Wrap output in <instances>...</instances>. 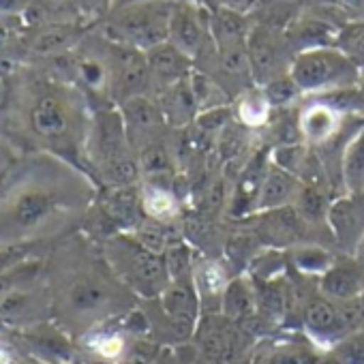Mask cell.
Masks as SVG:
<instances>
[{"mask_svg": "<svg viewBox=\"0 0 364 364\" xmlns=\"http://www.w3.org/2000/svg\"><path fill=\"white\" fill-rule=\"evenodd\" d=\"M86 154L107 187H135L141 169L129 144L120 109H97L86 135Z\"/></svg>", "mask_w": 364, "mask_h": 364, "instance_id": "1", "label": "cell"}, {"mask_svg": "<svg viewBox=\"0 0 364 364\" xmlns=\"http://www.w3.org/2000/svg\"><path fill=\"white\" fill-rule=\"evenodd\" d=\"M176 5L178 0H127L114 9L105 33L112 43L148 52L169 39Z\"/></svg>", "mask_w": 364, "mask_h": 364, "instance_id": "2", "label": "cell"}, {"mask_svg": "<svg viewBox=\"0 0 364 364\" xmlns=\"http://www.w3.org/2000/svg\"><path fill=\"white\" fill-rule=\"evenodd\" d=\"M289 77L302 95H328L358 86L360 69H355L334 46L311 48L294 54Z\"/></svg>", "mask_w": 364, "mask_h": 364, "instance_id": "3", "label": "cell"}, {"mask_svg": "<svg viewBox=\"0 0 364 364\" xmlns=\"http://www.w3.org/2000/svg\"><path fill=\"white\" fill-rule=\"evenodd\" d=\"M28 127L35 137L67 150L77 131V109L71 95L60 86H48L28 107Z\"/></svg>", "mask_w": 364, "mask_h": 364, "instance_id": "4", "label": "cell"}, {"mask_svg": "<svg viewBox=\"0 0 364 364\" xmlns=\"http://www.w3.org/2000/svg\"><path fill=\"white\" fill-rule=\"evenodd\" d=\"M114 255H120L122 274L127 277L129 285H133L144 296H161L169 281L165 257L144 249L133 236L124 234L116 238L109 247Z\"/></svg>", "mask_w": 364, "mask_h": 364, "instance_id": "5", "label": "cell"}, {"mask_svg": "<svg viewBox=\"0 0 364 364\" xmlns=\"http://www.w3.org/2000/svg\"><path fill=\"white\" fill-rule=\"evenodd\" d=\"M198 347L210 364H238L245 353V334L240 323L223 313L204 317L196 328Z\"/></svg>", "mask_w": 364, "mask_h": 364, "instance_id": "6", "label": "cell"}, {"mask_svg": "<svg viewBox=\"0 0 364 364\" xmlns=\"http://www.w3.org/2000/svg\"><path fill=\"white\" fill-rule=\"evenodd\" d=\"M109 73H112V95L118 101V105L131 97L146 95L152 82L146 52L120 43H112Z\"/></svg>", "mask_w": 364, "mask_h": 364, "instance_id": "7", "label": "cell"}, {"mask_svg": "<svg viewBox=\"0 0 364 364\" xmlns=\"http://www.w3.org/2000/svg\"><path fill=\"white\" fill-rule=\"evenodd\" d=\"M289 41L287 37H277L274 31L259 26L251 28L249 41H247V54L253 71V80L257 86H266L268 82L287 75L289 65H285V50Z\"/></svg>", "mask_w": 364, "mask_h": 364, "instance_id": "8", "label": "cell"}, {"mask_svg": "<svg viewBox=\"0 0 364 364\" xmlns=\"http://www.w3.org/2000/svg\"><path fill=\"white\" fill-rule=\"evenodd\" d=\"M118 109L127 129L129 144L135 154L141 148L154 141H161V131L167 122L156 101H152L148 95H139V97H131L122 101Z\"/></svg>", "mask_w": 364, "mask_h": 364, "instance_id": "9", "label": "cell"}, {"mask_svg": "<svg viewBox=\"0 0 364 364\" xmlns=\"http://www.w3.org/2000/svg\"><path fill=\"white\" fill-rule=\"evenodd\" d=\"M169 43L185 52L189 58H200L208 43H213L210 35V14L202 11L200 7L178 0V5L171 16L169 24Z\"/></svg>", "mask_w": 364, "mask_h": 364, "instance_id": "10", "label": "cell"}, {"mask_svg": "<svg viewBox=\"0 0 364 364\" xmlns=\"http://www.w3.org/2000/svg\"><path fill=\"white\" fill-rule=\"evenodd\" d=\"M326 225L332 232L336 245L347 255H355L364 240V196L345 193L332 200Z\"/></svg>", "mask_w": 364, "mask_h": 364, "instance_id": "11", "label": "cell"}, {"mask_svg": "<svg viewBox=\"0 0 364 364\" xmlns=\"http://www.w3.org/2000/svg\"><path fill=\"white\" fill-rule=\"evenodd\" d=\"M159 298H161L163 313L171 323L173 334L180 338L191 336L200 323V300H202L196 281L169 283Z\"/></svg>", "mask_w": 364, "mask_h": 364, "instance_id": "12", "label": "cell"}, {"mask_svg": "<svg viewBox=\"0 0 364 364\" xmlns=\"http://www.w3.org/2000/svg\"><path fill=\"white\" fill-rule=\"evenodd\" d=\"M60 210L56 191L43 187H31L16 196L11 204V228L20 234H33L43 228Z\"/></svg>", "mask_w": 364, "mask_h": 364, "instance_id": "13", "label": "cell"}, {"mask_svg": "<svg viewBox=\"0 0 364 364\" xmlns=\"http://www.w3.org/2000/svg\"><path fill=\"white\" fill-rule=\"evenodd\" d=\"M257 238L259 242H268L270 247H298L306 242L309 236V223L304 217L298 213L294 204L268 210V213H257Z\"/></svg>", "mask_w": 364, "mask_h": 364, "instance_id": "14", "label": "cell"}, {"mask_svg": "<svg viewBox=\"0 0 364 364\" xmlns=\"http://www.w3.org/2000/svg\"><path fill=\"white\" fill-rule=\"evenodd\" d=\"M101 221L107 223L109 232L133 234L146 219L141 208L139 187H107L101 198Z\"/></svg>", "mask_w": 364, "mask_h": 364, "instance_id": "15", "label": "cell"}, {"mask_svg": "<svg viewBox=\"0 0 364 364\" xmlns=\"http://www.w3.org/2000/svg\"><path fill=\"white\" fill-rule=\"evenodd\" d=\"M302 321L313 341L330 345V347H334L338 341H343L349 334L345 328L338 302H334L330 298H321V296L311 298L304 304Z\"/></svg>", "mask_w": 364, "mask_h": 364, "instance_id": "16", "label": "cell"}, {"mask_svg": "<svg viewBox=\"0 0 364 364\" xmlns=\"http://www.w3.org/2000/svg\"><path fill=\"white\" fill-rule=\"evenodd\" d=\"M22 341L26 343L31 355H35L41 364H56V362H73V343L69 336L54 323H33L24 328Z\"/></svg>", "mask_w": 364, "mask_h": 364, "instance_id": "17", "label": "cell"}, {"mask_svg": "<svg viewBox=\"0 0 364 364\" xmlns=\"http://www.w3.org/2000/svg\"><path fill=\"white\" fill-rule=\"evenodd\" d=\"M146 60L152 82H156L163 90L178 82H185L196 69V60L169 41L150 48L146 52Z\"/></svg>", "mask_w": 364, "mask_h": 364, "instance_id": "18", "label": "cell"}, {"mask_svg": "<svg viewBox=\"0 0 364 364\" xmlns=\"http://www.w3.org/2000/svg\"><path fill=\"white\" fill-rule=\"evenodd\" d=\"M349 259L334 262L326 274L319 277V289L326 298L334 302L355 300L364 291V259Z\"/></svg>", "mask_w": 364, "mask_h": 364, "instance_id": "19", "label": "cell"}, {"mask_svg": "<svg viewBox=\"0 0 364 364\" xmlns=\"http://www.w3.org/2000/svg\"><path fill=\"white\" fill-rule=\"evenodd\" d=\"M300 185L302 182L294 173L268 161V167L262 176V185L257 191L255 213H268V210H277V208L294 204V198Z\"/></svg>", "mask_w": 364, "mask_h": 364, "instance_id": "20", "label": "cell"}, {"mask_svg": "<svg viewBox=\"0 0 364 364\" xmlns=\"http://www.w3.org/2000/svg\"><path fill=\"white\" fill-rule=\"evenodd\" d=\"M298 127L304 141H309L311 146H326L338 133L341 114L317 99L298 114Z\"/></svg>", "mask_w": 364, "mask_h": 364, "instance_id": "21", "label": "cell"}, {"mask_svg": "<svg viewBox=\"0 0 364 364\" xmlns=\"http://www.w3.org/2000/svg\"><path fill=\"white\" fill-rule=\"evenodd\" d=\"M210 35L215 50H234L247 48L251 28L240 11L232 7H221L210 14Z\"/></svg>", "mask_w": 364, "mask_h": 364, "instance_id": "22", "label": "cell"}, {"mask_svg": "<svg viewBox=\"0 0 364 364\" xmlns=\"http://www.w3.org/2000/svg\"><path fill=\"white\" fill-rule=\"evenodd\" d=\"M156 103L165 116V122L171 127H187L200 114V107L196 103L191 86H189V77L185 82H178V84L161 90V97Z\"/></svg>", "mask_w": 364, "mask_h": 364, "instance_id": "23", "label": "cell"}, {"mask_svg": "<svg viewBox=\"0 0 364 364\" xmlns=\"http://www.w3.org/2000/svg\"><path fill=\"white\" fill-rule=\"evenodd\" d=\"M341 182L345 193L364 196V124L343 146Z\"/></svg>", "mask_w": 364, "mask_h": 364, "instance_id": "24", "label": "cell"}, {"mask_svg": "<svg viewBox=\"0 0 364 364\" xmlns=\"http://www.w3.org/2000/svg\"><path fill=\"white\" fill-rule=\"evenodd\" d=\"M259 311L257 306V289L251 285L249 279H232L221 296V313L236 321L242 323L251 317H255V313Z\"/></svg>", "mask_w": 364, "mask_h": 364, "instance_id": "25", "label": "cell"}, {"mask_svg": "<svg viewBox=\"0 0 364 364\" xmlns=\"http://www.w3.org/2000/svg\"><path fill=\"white\" fill-rule=\"evenodd\" d=\"M67 304L77 315H92L109 304V289L99 279H77L67 289Z\"/></svg>", "mask_w": 364, "mask_h": 364, "instance_id": "26", "label": "cell"}, {"mask_svg": "<svg viewBox=\"0 0 364 364\" xmlns=\"http://www.w3.org/2000/svg\"><path fill=\"white\" fill-rule=\"evenodd\" d=\"M141 196V208L148 219L161 221V223H171V219L178 215V198L173 189L165 187L163 182L148 180L139 187Z\"/></svg>", "mask_w": 364, "mask_h": 364, "instance_id": "27", "label": "cell"}, {"mask_svg": "<svg viewBox=\"0 0 364 364\" xmlns=\"http://www.w3.org/2000/svg\"><path fill=\"white\" fill-rule=\"evenodd\" d=\"M330 204L332 202L328 200V193L317 185H309V182H302L294 198V206L298 208V213L304 217L309 225L326 223Z\"/></svg>", "mask_w": 364, "mask_h": 364, "instance_id": "28", "label": "cell"}, {"mask_svg": "<svg viewBox=\"0 0 364 364\" xmlns=\"http://www.w3.org/2000/svg\"><path fill=\"white\" fill-rule=\"evenodd\" d=\"M270 112H272V105L259 86H253L238 97L236 116H238V122L245 124L247 129H253V127L268 122Z\"/></svg>", "mask_w": 364, "mask_h": 364, "instance_id": "29", "label": "cell"}, {"mask_svg": "<svg viewBox=\"0 0 364 364\" xmlns=\"http://www.w3.org/2000/svg\"><path fill=\"white\" fill-rule=\"evenodd\" d=\"M334 48L355 67L364 69V20L347 22L343 28L336 31Z\"/></svg>", "mask_w": 364, "mask_h": 364, "instance_id": "30", "label": "cell"}, {"mask_svg": "<svg viewBox=\"0 0 364 364\" xmlns=\"http://www.w3.org/2000/svg\"><path fill=\"white\" fill-rule=\"evenodd\" d=\"M165 266L171 283L178 281H193L196 277V264H193V249L187 240H176L165 251Z\"/></svg>", "mask_w": 364, "mask_h": 364, "instance_id": "31", "label": "cell"}, {"mask_svg": "<svg viewBox=\"0 0 364 364\" xmlns=\"http://www.w3.org/2000/svg\"><path fill=\"white\" fill-rule=\"evenodd\" d=\"M75 75L77 80L95 92H103L105 88L112 90V73L109 63H103L95 56H82L75 60Z\"/></svg>", "mask_w": 364, "mask_h": 364, "instance_id": "32", "label": "cell"}, {"mask_svg": "<svg viewBox=\"0 0 364 364\" xmlns=\"http://www.w3.org/2000/svg\"><path fill=\"white\" fill-rule=\"evenodd\" d=\"M291 262L294 266L304 272V274H315V277H321L328 272V268L334 264L332 255L317 247V245H298L291 249Z\"/></svg>", "mask_w": 364, "mask_h": 364, "instance_id": "33", "label": "cell"}, {"mask_svg": "<svg viewBox=\"0 0 364 364\" xmlns=\"http://www.w3.org/2000/svg\"><path fill=\"white\" fill-rule=\"evenodd\" d=\"M262 90H264V95H266V99L270 101L272 107H285L298 95H302L298 90V86L294 84V80L289 77V73L287 75H281V77H277L272 82H268L266 86H262Z\"/></svg>", "mask_w": 364, "mask_h": 364, "instance_id": "34", "label": "cell"}, {"mask_svg": "<svg viewBox=\"0 0 364 364\" xmlns=\"http://www.w3.org/2000/svg\"><path fill=\"white\" fill-rule=\"evenodd\" d=\"M332 353L341 364H364V330L347 334L332 347Z\"/></svg>", "mask_w": 364, "mask_h": 364, "instance_id": "35", "label": "cell"}, {"mask_svg": "<svg viewBox=\"0 0 364 364\" xmlns=\"http://www.w3.org/2000/svg\"><path fill=\"white\" fill-rule=\"evenodd\" d=\"M75 39V31L73 28H54L43 33L37 43L35 50L39 54H54V52H63L65 48H69Z\"/></svg>", "mask_w": 364, "mask_h": 364, "instance_id": "36", "label": "cell"}, {"mask_svg": "<svg viewBox=\"0 0 364 364\" xmlns=\"http://www.w3.org/2000/svg\"><path fill=\"white\" fill-rule=\"evenodd\" d=\"M35 242H16V245H0V274L28 262Z\"/></svg>", "mask_w": 364, "mask_h": 364, "instance_id": "37", "label": "cell"}, {"mask_svg": "<svg viewBox=\"0 0 364 364\" xmlns=\"http://www.w3.org/2000/svg\"><path fill=\"white\" fill-rule=\"evenodd\" d=\"M338 3L351 7V9H358V11H364V0H338Z\"/></svg>", "mask_w": 364, "mask_h": 364, "instance_id": "38", "label": "cell"}, {"mask_svg": "<svg viewBox=\"0 0 364 364\" xmlns=\"http://www.w3.org/2000/svg\"><path fill=\"white\" fill-rule=\"evenodd\" d=\"M0 364H14V358H11V353H9L5 347H0Z\"/></svg>", "mask_w": 364, "mask_h": 364, "instance_id": "39", "label": "cell"}, {"mask_svg": "<svg viewBox=\"0 0 364 364\" xmlns=\"http://www.w3.org/2000/svg\"><path fill=\"white\" fill-rule=\"evenodd\" d=\"M86 364H114V360H107V358L95 355V358H90V360H86Z\"/></svg>", "mask_w": 364, "mask_h": 364, "instance_id": "40", "label": "cell"}, {"mask_svg": "<svg viewBox=\"0 0 364 364\" xmlns=\"http://www.w3.org/2000/svg\"><path fill=\"white\" fill-rule=\"evenodd\" d=\"M358 90H360V95L364 99V69L360 71V77H358Z\"/></svg>", "mask_w": 364, "mask_h": 364, "instance_id": "41", "label": "cell"}, {"mask_svg": "<svg viewBox=\"0 0 364 364\" xmlns=\"http://www.w3.org/2000/svg\"><path fill=\"white\" fill-rule=\"evenodd\" d=\"M358 253H360V255L364 257V240H362V245H360V249H358ZM362 257H360V259H362Z\"/></svg>", "mask_w": 364, "mask_h": 364, "instance_id": "42", "label": "cell"}, {"mask_svg": "<svg viewBox=\"0 0 364 364\" xmlns=\"http://www.w3.org/2000/svg\"><path fill=\"white\" fill-rule=\"evenodd\" d=\"M360 300H362V304H364V291H362V296H360Z\"/></svg>", "mask_w": 364, "mask_h": 364, "instance_id": "43", "label": "cell"}, {"mask_svg": "<svg viewBox=\"0 0 364 364\" xmlns=\"http://www.w3.org/2000/svg\"><path fill=\"white\" fill-rule=\"evenodd\" d=\"M56 364H67V362H56Z\"/></svg>", "mask_w": 364, "mask_h": 364, "instance_id": "44", "label": "cell"}]
</instances>
